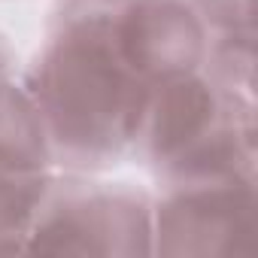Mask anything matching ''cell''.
<instances>
[{"mask_svg": "<svg viewBox=\"0 0 258 258\" xmlns=\"http://www.w3.org/2000/svg\"><path fill=\"white\" fill-rule=\"evenodd\" d=\"M7 88V55H4V49H0V91Z\"/></svg>", "mask_w": 258, "mask_h": 258, "instance_id": "8992f818", "label": "cell"}, {"mask_svg": "<svg viewBox=\"0 0 258 258\" xmlns=\"http://www.w3.org/2000/svg\"><path fill=\"white\" fill-rule=\"evenodd\" d=\"M255 231L252 176L182 182L158 210V252L231 255L249 252Z\"/></svg>", "mask_w": 258, "mask_h": 258, "instance_id": "7a4b0ae2", "label": "cell"}, {"mask_svg": "<svg viewBox=\"0 0 258 258\" xmlns=\"http://www.w3.org/2000/svg\"><path fill=\"white\" fill-rule=\"evenodd\" d=\"M121 52L149 85L191 73L204 58V25L185 0H124Z\"/></svg>", "mask_w": 258, "mask_h": 258, "instance_id": "5b68a950", "label": "cell"}, {"mask_svg": "<svg viewBox=\"0 0 258 258\" xmlns=\"http://www.w3.org/2000/svg\"><path fill=\"white\" fill-rule=\"evenodd\" d=\"M146 198L124 188H76L37 222L28 249L118 255L149 252Z\"/></svg>", "mask_w": 258, "mask_h": 258, "instance_id": "3957f363", "label": "cell"}, {"mask_svg": "<svg viewBox=\"0 0 258 258\" xmlns=\"http://www.w3.org/2000/svg\"><path fill=\"white\" fill-rule=\"evenodd\" d=\"M49 140L31 97L0 91V252L19 249L46 195Z\"/></svg>", "mask_w": 258, "mask_h": 258, "instance_id": "277c9868", "label": "cell"}, {"mask_svg": "<svg viewBox=\"0 0 258 258\" xmlns=\"http://www.w3.org/2000/svg\"><path fill=\"white\" fill-rule=\"evenodd\" d=\"M124 0H67L34 70L46 140L73 164H103L140 137L152 85L118 43Z\"/></svg>", "mask_w": 258, "mask_h": 258, "instance_id": "6da1fadb", "label": "cell"}]
</instances>
